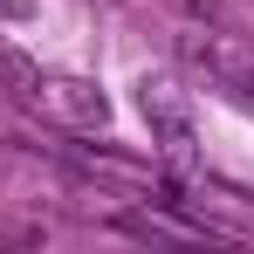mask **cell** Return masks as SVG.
<instances>
[{"label":"cell","mask_w":254,"mask_h":254,"mask_svg":"<svg viewBox=\"0 0 254 254\" xmlns=\"http://www.w3.org/2000/svg\"><path fill=\"white\" fill-rule=\"evenodd\" d=\"M137 110H144V124H151V144H165V151H192V110H186V96L165 83V76H144L137 83Z\"/></svg>","instance_id":"obj_1"},{"label":"cell","mask_w":254,"mask_h":254,"mask_svg":"<svg viewBox=\"0 0 254 254\" xmlns=\"http://www.w3.org/2000/svg\"><path fill=\"white\" fill-rule=\"evenodd\" d=\"M186 55L206 69L213 83L227 89L241 110H254V48H234V42H213V35H186Z\"/></svg>","instance_id":"obj_2"},{"label":"cell","mask_w":254,"mask_h":254,"mask_svg":"<svg viewBox=\"0 0 254 254\" xmlns=\"http://www.w3.org/2000/svg\"><path fill=\"white\" fill-rule=\"evenodd\" d=\"M55 103H62L69 117H83V124H103V117H110V110H103V96H96L89 83H55Z\"/></svg>","instance_id":"obj_3"},{"label":"cell","mask_w":254,"mask_h":254,"mask_svg":"<svg viewBox=\"0 0 254 254\" xmlns=\"http://www.w3.org/2000/svg\"><path fill=\"white\" fill-rule=\"evenodd\" d=\"M0 89H14V96H21V89H35V62H28V55H14V48H0Z\"/></svg>","instance_id":"obj_4"}]
</instances>
